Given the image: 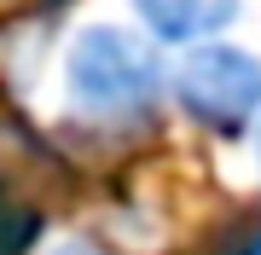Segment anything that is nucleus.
<instances>
[{
  "label": "nucleus",
  "instance_id": "nucleus-1",
  "mask_svg": "<svg viewBox=\"0 0 261 255\" xmlns=\"http://www.w3.org/2000/svg\"><path fill=\"white\" fill-rule=\"evenodd\" d=\"M168 93V70L157 58V41L122 23H87L64 52V99L82 122L99 128H134Z\"/></svg>",
  "mask_w": 261,
  "mask_h": 255
},
{
  "label": "nucleus",
  "instance_id": "nucleus-2",
  "mask_svg": "<svg viewBox=\"0 0 261 255\" xmlns=\"http://www.w3.org/2000/svg\"><path fill=\"white\" fill-rule=\"evenodd\" d=\"M168 93L215 139H244L261 122V52L232 41H203L186 47L168 70Z\"/></svg>",
  "mask_w": 261,
  "mask_h": 255
},
{
  "label": "nucleus",
  "instance_id": "nucleus-3",
  "mask_svg": "<svg viewBox=\"0 0 261 255\" xmlns=\"http://www.w3.org/2000/svg\"><path fill=\"white\" fill-rule=\"evenodd\" d=\"M140 29L157 47H203V41H221V29L238 23L244 0H128Z\"/></svg>",
  "mask_w": 261,
  "mask_h": 255
},
{
  "label": "nucleus",
  "instance_id": "nucleus-4",
  "mask_svg": "<svg viewBox=\"0 0 261 255\" xmlns=\"http://www.w3.org/2000/svg\"><path fill=\"white\" fill-rule=\"evenodd\" d=\"M47 255H105L99 244H87V238H64V244H53Z\"/></svg>",
  "mask_w": 261,
  "mask_h": 255
},
{
  "label": "nucleus",
  "instance_id": "nucleus-5",
  "mask_svg": "<svg viewBox=\"0 0 261 255\" xmlns=\"http://www.w3.org/2000/svg\"><path fill=\"white\" fill-rule=\"evenodd\" d=\"M255 151H261V122H255Z\"/></svg>",
  "mask_w": 261,
  "mask_h": 255
}]
</instances>
